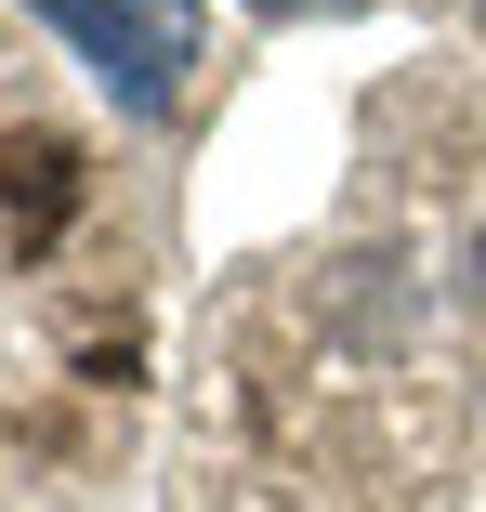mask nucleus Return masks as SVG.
Instances as JSON below:
<instances>
[{
  "mask_svg": "<svg viewBox=\"0 0 486 512\" xmlns=\"http://www.w3.org/2000/svg\"><path fill=\"white\" fill-rule=\"evenodd\" d=\"M27 14L106 79L119 119H171L184 66H198V0H27Z\"/></svg>",
  "mask_w": 486,
  "mask_h": 512,
  "instance_id": "f257e3e1",
  "label": "nucleus"
},
{
  "mask_svg": "<svg viewBox=\"0 0 486 512\" xmlns=\"http://www.w3.org/2000/svg\"><path fill=\"white\" fill-rule=\"evenodd\" d=\"M263 14H303V0H263Z\"/></svg>",
  "mask_w": 486,
  "mask_h": 512,
  "instance_id": "f03ea898",
  "label": "nucleus"
},
{
  "mask_svg": "<svg viewBox=\"0 0 486 512\" xmlns=\"http://www.w3.org/2000/svg\"><path fill=\"white\" fill-rule=\"evenodd\" d=\"M473 276H486V237H473Z\"/></svg>",
  "mask_w": 486,
  "mask_h": 512,
  "instance_id": "7ed1b4c3",
  "label": "nucleus"
},
{
  "mask_svg": "<svg viewBox=\"0 0 486 512\" xmlns=\"http://www.w3.org/2000/svg\"><path fill=\"white\" fill-rule=\"evenodd\" d=\"M473 27H486V0H473Z\"/></svg>",
  "mask_w": 486,
  "mask_h": 512,
  "instance_id": "20e7f679",
  "label": "nucleus"
}]
</instances>
